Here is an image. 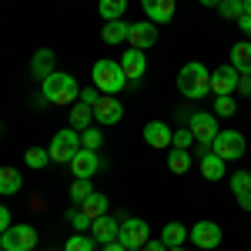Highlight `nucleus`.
<instances>
[{
    "label": "nucleus",
    "instance_id": "nucleus-1",
    "mask_svg": "<svg viewBox=\"0 0 251 251\" xmlns=\"http://www.w3.org/2000/svg\"><path fill=\"white\" fill-rule=\"evenodd\" d=\"M177 91L184 97H191V100H201V97L211 91V71H208L201 60L184 64L181 74H177Z\"/></svg>",
    "mask_w": 251,
    "mask_h": 251
},
{
    "label": "nucleus",
    "instance_id": "nucleus-2",
    "mask_svg": "<svg viewBox=\"0 0 251 251\" xmlns=\"http://www.w3.org/2000/svg\"><path fill=\"white\" fill-rule=\"evenodd\" d=\"M40 94H44V100H50V104H74V100H80V87L71 74L54 71L47 80H40Z\"/></svg>",
    "mask_w": 251,
    "mask_h": 251
},
{
    "label": "nucleus",
    "instance_id": "nucleus-3",
    "mask_svg": "<svg viewBox=\"0 0 251 251\" xmlns=\"http://www.w3.org/2000/svg\"><path fill=\"white\" fill-rule=\"evenodd\" d=\"M91 80H94V87L100 94H114V97L127 87V77H124L117 60H97L94 71H91Z\"/></svg>",
    "mask_w": 251,
    "mask_h": 251
},
{
    "label": "nucleus",
    "instance_id": "nucleus-4",
    "mask_svg": "<svg viewBox=\"0 0 251 251\" xmlns=\"http://www.w3.org/2000/svg\"><path fill=\"white\" fill-rule=\"evenodd\" d=\"M47 151H50V161H57V164H71L74 154L80 151V134L74 131V127H64V131L54 134V141H50Z\"/></svg>",
    "mask_w": 251,
    "mask_h": 251
},
{
    "label": "nucleus",
    "instance_id": "nucleus-5",
    "mask_svg": "<svg viewBox=\"0 0 251 251\" xmlns=\"http://www.w3.org/2000/svg\"><path fill=\"white\" fill-rule=\"evenodd\" d=\"M0 248L3 251H34L37 248V231L30 225H10L0 234Z\"/></svg>",
    "mask_w": 251,
    "mask_h": 251
},
{
    "label": "nucleus",
    "instance_id": "nucleus-6",
    "mask_svg": "<svg viewBox=\"0 0 251 251\" xmlns=\"http://www.w3.org/2000/svg\"><path fill=\"white\" fill-rule=\"evenodd\" d=\"M211 151L221 157V161H238V157L245 154V134H241V131H218Z\"/></svg>",
    "mask_w": 251,
    "mask_h": 251
},
{
    "label": "nucleus",
    "instance_id": "nucleus-7",
    "mask_svg": "<svg viewBox=\"0 0 251 251\" xmlns=\"http://www.w3.org/2000/svg\"><path fill=\"white\" fill-rule=\"evenodd\" d=\"M148 221L144 218H124L121 221V231H117V241L124 245V248L131 251V248H144L148 245Z\"/></svg>",
    "mask_w": 251,
    "mask_h": 251
},
{
    "label": "nucleus",
    "instance_id": "nucleus-8",
    "mask_svg": "<svg viewBox=\"0 0 251 251\" xmlns=\"http://www.w3.org/2000/svg\"><path fill=\"white\" fill-rule=\"evenodd\" d=\"M188 131L194 134L198 144H214V137H218V117L208 114V111H198L188 121Z\"/></svg>",
    "mask_w": 251,
    "mask_h": 251
},
{
    "label": "nucleus",
    "instance_id": "nucleus-9",
    "mask_svg": "<svg viewBox=\"0 0 251 251\" xmlns=\"http://www.w3.org/2000/svg\"><path fill=\"white\" fill-rule=\"evenodd\" d=\"M188 238H191L198 248H208V251H211V248L221 245V238H225V234H221V228H218L214 221H198L191 231H188Z\"/></svg>",
    "mask_w": 251,
    "mask_h": 251
},
{
    "label": "nucleus",
    "instance_id": "nucleus-10",
    "mask_svg": "<svg viewBox=\"0 0 251 251\" xmlns=\"http://www.w3.org/2000/svg\"><path fill=\"white\" fill-rule=\"evenodd\" d=\"M124 117V107H121V100H117L114 94H100V100L94 104V121L97 124H117Z\"/></svg>",
    "mask_w": 251,
    "mask_h": 251
},
{
    "label": "nucleus",
    "instance_id": "nucleus-11",
    "mask_svg": "<svg viewBox=\"0 0 251 251\" xmlns=\"http://www.w3.org/2000/svg\"><path fill=\"white\" fill-rule=\"evenodd\" d=\"M97 168H100V157H97V151H87V148H80L71 161V171H74L77 181H91L97 174Z\"/></svg>",
    "mask_w": 251,
    "mask_h": 251
},
{
    "label": "nucleus",
    "instance_id": "nucleus-12",
    "mask_svg": "<svg viewBox=\"0 0 251 251\" xmlns=\"http://www.w3.org/2000/svg\"><path fill=\"white\" fill-rule=\"evenodd\" d=\"M238 80H241V74L234 71L231 64L228 67H218V71H211V91L218 97H228L238 91Z\"/></svg>",
    "mask_w": 251,
    "mask_h": 251
},
{
    "label": "nucleus",
    "instance_id": "nucleus-13",
    "mask_svg": "<svg viewBox=\"0 0 251 251\" xmlns=\"http://www.w3.org/2000/svg\"><path fill=\"white\" fill-rule=\"evenodd\" d=\"M121 71H124V77H127V80H141V77H144V71H148L144 50H137V47H127V50L121 54Z\"/></svg>",
    "mask_w": 251,
    "mask_h": 251
},
{
    "label": "nucleus",
    "instance_id": "nucleus-14",
    "mask_svg": "<svg viewBox=\"0 0 251 251\" xmlns=\"http://www.w3.org/2000/svg\"><path fill=\"white\" fill-rule=\"evenodd\" d=\"M154 40H157V27L151 24V20H137V24H131V37H127V44H131V47L148 50Z\"/></svg>",
    "mask_w": 251,
    "mask_h": 251
},
{
    "label": "nucleus",
    "instance_id": "nucleus-15",
    "mask_svg": "<svg viewBox=\"0 0 251 251\" xmlns=\"http://www.w3.org/2000/svg\"><path fill=\"white\" fill-rule=\"evenodd\" d=\"M117 231H121V225H117L114 218H107V214H100L97 221H91V238H94L97 245H111V241H117Z\"/></svg>",
    "mask_w": 251,
    "mask_h": 251
},
{
    "label": "nucleus",
    "instance_id": "nucleus-16",
    "mask_svg": "<svg viewBox=\"0 0 251 251\" xmlns=\"http://www.w3.org/2000/svg\"><path fill=\"white\" fill-rule=\"evenodd\" d=\"M171 137H174V131L164 124V121H151V124H144V141L151 144V148H171Z\"/></svg>",
    "mask_w": 251,
    "mask_h": 251
},
{
    "label": "nucleus",
    "instance_id": "nucleus-17",
    "mask_svg": "<svg viewBox=\"0 0 251 251\" xmlns=\"http://www.w3.org/2000/svg\"><path fill=\"white\" fill-rule=\"evenodd\" d=\"M141 7L151 24H168L174 17V0H141Z\"/></svg>",
    "mask_w": 251,
    "mask_h": 251
},
{
    "label": "nucleus",
    "instance_id": "nucleus-18",
    "mask_svg": "<svg viewBox=\"0 0 251 251\" xmlns=\"http://www.w3.org/2000/svg\"><path fill=\"white\" fill-rule=\"evenodd\" d=\"M54 50H47V47H40L37 54H34V60H30V71H34V77L47 80L50 74H54Z\"/></svg>",
    "mask_w": 251,
    "mask_h": 251
},
{
    "label": "nucleus",
    "instance_id": "nucleus-19",
    "mask_svg": "<svg viewBox=\"0 0 251 251\" xmlns=\"http://www.w3.org/2000/svg\"><path fill=\"white\" fill-rule=\"evenodd\" d=\"M231 67L238 74H251V40H238L231 47Z\"/></svg>",
    "mask_w": 251,
    "mask_h": 251
},
{
    "label": "nucleus",
    "instance_id": "nucleus-20",
    "mask_svg": "<svg viewBox=\"0 0 251 251\" xmlns=\"http://www.w3.org/2000/svg\"><path fill=\"white\" fill-rule=\"evenodd\" d=\"M131 37V24L127 20H104V40L107 44H124Z\"/></svg>",
    "mask_w": 251,
    "mask_h": 251
},
{
    "label": "nucleus",
    "instance_id": "nucleus-21",
    "mask_svg": "<svg viewBox=\"0 0 251 251\" xmlns=\"http://www.w3.org/2000/svg\"><path fill=\"white\" fill-rule=\"evenodd\" d=\"M201 174H204L208 181H221V177H225V161L214 154V151H211V154H204V157H201Z\"/></svg>",
    "mask_w": 251,
    "mask_h": 251
},
{
    "label": "nucleus",
    "instance_id": "nucleus-22",
    "mask_svg": "<svg viewBox=\"0 0 251 251\" xmlns=\"http://www.w3.org/2000/svg\"><path fill=\"white\" fill-rule=\"evenodd\" d=\"M80 211L87 214L91 221H97L100 214H107V198H104L100 191H94L91 198H87V201H84V204H80Z\"/></svg>",
    "mask_w": 251,
    "mask_h": 251
},
{
    "label": "nucleus",
    "instance_id": "nucleus-23",
    "mask_svg": "<svg viewBox=\"0 0 251 251\" xmlns=\"http://www.w3.org/2000/svg\"><path fill=\"white\" fill-rule=\"evenodd\" d=\"M91 117H94V107L91 104H84V100H77L74 107H71V127H91Z\"/></svg>",
    "mask_w": 251,
    "mask_h": 251
},
{
    "label": "nucleus",
    "instance_id": "nucleus-24",
    "mask_svg": "<svg viewBox=\"0 0 251 251\" xmlns=\"http://www.w3.org/2000/svg\"><path fill=\"white\" fill-rule=\"evenodd\" d=\"M184 238H188V231H184V225H177V221H168L164 231H161V241H164L168 248H181Z\"/></svg>",
    "mask_w": 251,
    "mask_h": 251
},
{
    "label": "nucleus",
    "instance_id": "nucleus-25",
    "mask_svg": "<svg viewBox=\"0 0 251 251\" xmlns=\"http://www.w3.org/2000/svg\"><path fill=\"white\" fill-rule=\"evenodd\" d=\"M20 184H24L20 171H14V168H0V194H17Z\"/></svg>",
    "mask_w": 251,
    "mask_h": 251
},
{
    "label": "nucleus",
    "instance_id": "nucleus-26",
    "mask_svg": "<svg viewBox=\"0 0 251 251\" xmlns=\"http://www.w3.org/2000/svg\"><path fill=\"white\" fill-rule=\"evenodd\" d=\"M97 10H100V17H104V20H124L127 0H100Z\"/></svg>",
    "mask_w": 251,
    "mask_h": 251
},
{
    "label": "nucleus",
    "instance_id": "nucleus-27",
    "mask_svg": "<svg viewBox=\"0 0 251 251\" xmlns=\"http://www.w3.org/2000/svg\"><path fill=\"white\" fill-rule=\"evenodd\" d=\"M168 168H171L174 174H184L188 168H191V154H188L184 148H174L171 154H168Z\"/></svg>",
    "mask_w": 251,
    "mask_h": 251
},
{
    "label": "nucleus",
    "instance_id": "nucleus-28",
    "mask_svg": "<svg viewBox=\"0 0 251 251\" xmlns=\"http://www.w3.org/2000/svg\"><path fill=\"white\" fill-rule=\"evenodd\" d=\"M228 184H231V191L241 198V194H251V171H234L228 177Z\"/></svg>",
    "mask_w": 251,
    "mask_h": 251
},
{
    "label": "nucleus",
    "instance_id": "nucleus-29",
    "mask_svg": "<svg viewBox=\"0 0 251 251\" xmlns=\"http://www.w3.org/2000/svg\"><path fill=\"white\" fill-rule=\"evenodd\" d=\"M24 161H27V168H47V164H50V151H47V148H30V151H27V154H24Z\"/></svg>",
    "mask_w": 251,
    "mask_h": 251
},
{
    "label": "nucleus",
    "instance_id": "nucleus-30",
    "mask_svg": "<svg viewBox=\"0 0 251 251\" xmlns=\"http://www.w3.org/2000/svg\"><path fill=\"white\" fill-rule=\"evenodd\" d=\"M218 7H221V17L225 20H234V24H238V20L245 17V3H241V0H221Z\"/></svg>",
    "mask_w": 251,
    "mask_h": 251
},
{
    "label": "nucleus",
    "instance_id": "nucleus-31",
    "mask_svg": "<svg viewBox=\"0 0 251 251\" xmlns=\"http://www.w3.org/2000/svg\"><path fill=\"white\" fill-rule=\"evenodd\" d=\"M94 238L91 234H74V238H67V245H64V251H94Z\"/></svg>",
    "mask_w": 251,
    "mask_h": 251
},
{
    "label": "nucleus",
    "instance_id": "nucleus-32",
    "mask_svg": "<svg viewBox=\"0 0 251 251\" xmlns=\"http://www.w3.org/2000/svg\"><path fill=\"white\" fill-rule=\"evenodd\" d=\"M91 194H94L91 181H74V184H71V201H74V204H84Z\"/></svg>",
    "mask_w": 251,
    "mask_h": 251
},
{
    "label": "nucleus",
    "instance_id": "nucleus-33",
    "mask_svg": "<svg viewBox=\"0 0 251 251\" xmlns=\"http://www.w3.org/2000/svg\"><path fill=\"white\" fill-rule=\"evenodd\" d=\"M104 144V134L97 131V127H87L84 134H80V148H87V151H97Z\"/></svg>",
    "mask_w": 251,
    "mask_h": 251
},
{
    "label": "nucleus",
    "instance_id": "nucleus-34",
    "mask_svg": "<svg viewBox=\"0 0 251 251\" xmlns=\"http://www.w3.org/2000/svg\"><path fill=\"white\" fill-rule=\"evenodd\" d=\"M234 111H238V104H234V97L228 94V97H218L214 100V117H231Z\"/></svg>",
    "mask_w": 251,
    "mask_h": 251
},
{
    "label": "nucleus",
    "instance_id": "nucleus-35",
    "mask_svg": "<svg viewBox=\"0 0 251 251\" xmlns=\"http://www.w3.org/2000/svg\"><path fill=\"white\" fill-rule=\"evenodd\" d=\"M67 221H71L77 231H87V228H91V218L80 211V208H71V211H67Z\"/></svg>",
    "mask_w": 251,
    "mask_h": 251
},
{
    "label": "nucleus",
    "instance_id": "nucleus-36",
    "mask_svg": "<svg viewBox=\"0 0 251 251\" xmlns=\"http://www.w3.org/2000/svg\"><path fill=\"white\" fill-rule=\"evenodd\" d=\"M171 141H174V148H184V151H188V144L194 141V134L188 131V127H181V131H174V137H171Z\"/></svg>",
    "mask_w": 251,
    "mask_h": 251
},
{
    "label": "nucleus",
    "instance_id": "nucleus-37",
    "mask_svg": "<svg viewBox=\"0 0 251 251\" xmlns=\"http://www.w3.org/2000/svg\"><path fill=\"white\" fill-rule=\"evenodd\" d=\"M80 100H84V104H91V107H94L97 100H100V91H97V87H84V91H80Z\"/></svg>",
    "mask_w": 251,
    "mask_h": 251
},
{
    "label": "nucleus",
    "instance_id": "nucleus-38",
    "mask_svg": "<svg viewBox=\"0 0 251 251\" xmlns=\"http://www.w3.org/2000/svg\"><path fill=\"white\" fill-rule=\"evenodd\" d=\"M7 228H10V211H7V208L0 204V234L7 231Z\"/></svg>",
    "mask_w": 251,
    "mask_h": 251
},
{
    "label": "nucleus",
    "instance_id": "nucleus-39",
    "mask_svg": "<svg viewBox=\"0 0 251 251\" xmlns=\"http://www.w3.org/2000/svg\"><path fill=\"white\" fill-rule=\"evenodd\" d=\"M238 91H241V94H251V74H241V80H238Z\"/></svg>",
    "mask_w": 251,
    "mask_h": 251
},
{
    "label": "nucleus",
    "instance_id": "nucleus-40",
    "mask_svg": "<svg viewBox=\"0 0 251 251\" xmlns=\"http://www.w3.org/2000/svg\"><path fill=\"white\" fill-rule=\"evenodd\" d=\"M144 251H168V245H164V241H148Z\"/></svg>",
    "mask_w": 251,
    "mask_h": 251
},
{
    "label": "nucleus",
    "instance_id": "nucleus-41",
    "mask_svg": "<svg viewBox=\"0 0 251 251\" xmlns=\"http://www.w3.org/2000/svg\"><path fill=\"white\" fill-rule=\"evenodd\" d=\"M238 27H241V30L251 37V17H241V20H238Z\"/></svg>",
    "mask_w": 251,
    "mask_h": 251
},
{
    "label": "nucleus",
    "instance_id": "nucleus-42",
    "mask_svg": "<svg viewBox=\"0 0 251 251\" xmlns=\"http://www.w3.org/2000/svg\"><path fill=\"white\" fill-rule=\"evenodd\" d=\"M238 204H241L245 211H251V194H241V198H238Z\"/></svg>",
    "mask_w": 251,
    "mask_h": 251
},
{
    "label": "nucleus",
    "instance_id": "nucleus-43",
    "mask_svg": "<svg viewBox=\"0 0 251 251\" xmlns=\"http://www.w3.org/2000/svg\"><path fill=\"white\" fill-rule=\"evenodd\" d=\"M104 251H127V248H124L121 241H111V245H104Z\"/></svg>",
    "mask_w": 251,
    "mask_h": 251
},
{
    "label": "nucleus",
    "instance_id": "nucleus-44",
    "mask_svg": "<svg viewBox=\"0 0 251 251\" xmlns=\"http://www.w3.org/2000/svg\"><path fill=\"white\" fill-rule=\"evenodd\" d=\"M245 3V17H251V0H241Z\"/></svg>",
    "mask_w": 251,
    "mask_h": 251
},
{
    "label": "nucleus",
    "instance_id": "nucleus-45",
    "mask_svg": "<svg viewBox=\"0 0 251 251\" xmlns=\"http://www.w3.org/2000/svg\"><path fill=\"white\" fill-rule=\"evenodd\" d=\"M201 3H204V7H218L221 0H201Z\"/></svg>",
    "mask_w": 251,
    "mask_h": 251
},
{
    "label": "nucleus",
    "instance_id": "nucleus-46",
    "mask_svg": "<svg viewBox=\"0 0 251 251\" xmlns=\"http://www.w3.org/2000/svg\"><path fill=\"white\" fill-rule=\"evenodd\" d=\"M168 251H184V248H168Z\"/></svg>",
    "mask_w": 251,
    "mask_h": 251
},
{
    "label": "nucleus",
    "instance_id": "nucleus-47",
    "mask_svg": "<svg viewBox=\"0 0 251 251\" xmlns=\"http://www.w3.org/2000/svg\"><path fill=\"white\" fill-rule=\"evenodd\" d=\"M131 251H144V248H131Z\"/></svg>",
    "mask_w": 251,
    "mask_h": 251
}]
</instances>
